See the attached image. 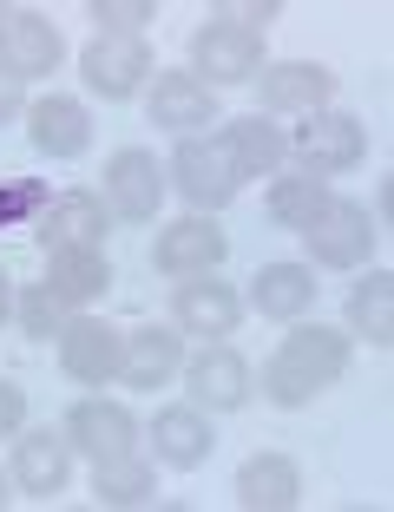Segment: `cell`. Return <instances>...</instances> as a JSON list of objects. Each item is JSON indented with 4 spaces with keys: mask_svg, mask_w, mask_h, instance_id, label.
I'll return each instance as SVG.
<instances>
[{
    "mask_svg": "<svg viewBox=\"0 0 394 512\" xmlns=\"http://www.w3.org/2000/svg\"><path fill=\"white\" fill-rule=\"evenodd\" d=\"M112 224V204L99 191H60L40 211V243L46 250H99Z\"/></svg>",
    "mask_w": 394,
    "mask_h": 512,
    "instance_id": "13",
    "label": "cell"
},
{
    "mask_svg": "<svg viewBox=\"0 0 394 512\" xmlns=\"http://www.w3.org/2000/svg\"><path fill=\"white\" fill-rule=\"evenodd\" d=\"M7 499H14V473H0V506H7Z\"/></svg>",
    "mask_w": 394,
    "mask_h": 512,
    "instance_id": "35",
    "label": "cell"
},
{
    "mask_svg": "<svg viewBox=\"0 0 394 512\" xmlns=\"http://www.w3.org/2000/svg\"><path fill=\"white\" fill-rule=\"evenodd\" d=\"M79 73L99 99H132L145 79H152V46L145 40H119V33H99V40L79 53Z\"/></svg>",
    "mask_w": 394,
    "mask_h": 512,
    "instance_id": "11",
    "label": "cell"
},
{
    "mask_svg": "<svg viewBox=\"0 0 394 512\" xmlns=\"http://www.w3.org/2000/svg\"><path fill=\"white\" fill-rule=\"evenodd\" d=\"M145 112H152L158 132L197 138L217 119V99H211V86H197L191 73H158V79H145Z\"/></svg>",
    "mask_w": 394,
    "mask_h": 512,
    "instance_id": "15",
    "label": "cell"
},
{
    "mask_svg": "<svg viewBox=\"0 0 394 512\" xmlns=\"http://www.w3.org/2000/svg\"><path fill=\"white\" fill-rule=\"evenodd\" d=\"M158 493V467L119 453V460H92V499L99 506H145Z\"/></svg>",
    "mask_w": 394,
    "mask_h": 512,
    "instance_id": "26",
    "label": "cell"
},
{
    "mask_svg": "<svg viewBox=\"0 0 394 512\" xmlns=\"http://www.w3.org/2000/svg\"><path fill=\"white\" fill-rule=\"evenodd\" d=\"M46 204H53V191H46L40 178H20V184H0V224H27V217H40Z\"/></svg>",
    "mask_w": 394,
    "mask_h": 512,
    "instance_id": "30",
    "label": "cell"
},
{
    "mask_svg": "<svg viewBox=\"0 0 394 512\" xmlns=\"http://www.w3.org/2000/svg\"><path fill=\"white\" fill-rule=\"evenodd\" d=\"M224 256H230V243H224V224H217V217H178V224L158 230L152 263L184 283V276H211Z\"/></svg>",
    "mask_w": 394,
    "mask_h": 512,
    "instance_id": "12",
    "label": "cell"
},
{
    "mask_svg": "<svg viewBox=\"0 0 394 512\" xmlns=\"http://www.w3.org/2000/svg\"><path fill=\"white\" fill-rule=\"evenodd\" d=\"M20 421H27V394H20V381H0V440L20 434Z\"/></svg>",
    "mask_w": 394,
    "mask_h": 512,
    "instance_id": "32",
    "label": "cell"
},
{
    "mask_svg": "<svg viewBox=\"0 0 394 512\" xmlns=\"http://www.w3.org/2000/svg\"><path fill=\"white\" fill-rule=\"evenodd\" d=\"M171 184H178L191 204H204V217L217 211V204H230V197L243 191V171H237V158H230V145L224 138H184L178 151H171Z\"/></svg>",
    "mask_w": 394,
    "mask_h": 512,
    "instance_id": "5",
    "label": "cell"
},
{
    "mask_svg": "<svg viewBox=\"0 0 394 512\" xmlns=\"http://www.w3.org/2000/svg\"><path fill=\"white\" fill-rule=\"evenodd\" d=\"M184 368V342L178 329H158V322H145V329L125 335V362H119V381L132 394H158L171 375Z\"/></svg>",
    "mask_w": 394,
    "mask_h": 512,
    "instance_id": "20",
    "label": "cell"
},
{
    "mask_svg": "<svg viewBox=\"0 0 394 512\" xmlns=\"http://www.w3.org/2000/svg\"><path fill=\"white\" fill-rule=\"evenodd\" d=\"M73 480V440L53 434V427H33L14 440V493L27 499H53Z\"/></svg>",
    "mask_w": 394,
    "mask_h": 512,
    "instance_id": "14",
    "label": "cell"
},
{
    "mask_svg": "<svg viewBox=\"0 0 394 512\" xmlns=\"http://www.w3.org/2000/svg\"><path fill=\"white\" fill-rule=\"evenodd\" d=\"M66 60V40L60 27L33 7H0V73H14L20 86L27 79H53Z\"/></svg>",
    "mask_w": 394,
    "mask_h": 512,
    "instance_id": "4",
    "label": "cell"
},
{
    "mask_svg": "<svg viewBox=\"0 0 394 512\" xmlns=\"http://www.w3.org/2000/svg\"><path fill=\"white\" fill-rule=\"evenodd\" d=\"M184 388H191V407H211V414H237L250 401V362L224 342H204L197 355H184Z\"/></svg>",
    "mask_w": 394,
    "mask_h": 512,
    "instance_id": "6",
    "label": "cell"
},
{
    "mask_svg": "<svg viewBox=\"0 0 394 512\" xmlns=\"http://www.w3.org/2000/svg\"><path fill=\"white\" fill-rule=\"evenodd\" d=\"M66 440H73L86 460H119V453H132V440H138V421L125 414L119 401H73L66 407Z\"/></svg>",
    "mask_w": 394,
    "mask_h": 512,
    "instance_id": "17",
    "label": "cell"
},
{
    "mask_svg": "<svg viewBox=\"0 0 394 512\" xmlns=\"http://www.w3.org/2000/svg\"><path fill=\"white\" fill-rule=\"evenodd\" d=\"M342 368H349V335L322 329V322H296V329L283 335V348L263 362V394H270L276 407H303V401H316L322 388H335Z\"/></svg>",
    "mask_w": 394,
    "mask_h": 512,
    "instance_id": "1",
    "label": "cell"
},
{
    "mask_svg": "<svg viewBox=\"0 0 394 512\" xmlns=\"http://www.w3.org/2000/svg\"><path fill=\"white\" fill-rule=\"evenodd\" d=\"M250 302L270 322H296V316L316 309V276H309V263H263L250 276Z\"/></svg>",
    "mask_w": 394,
    "mask_h": 512,
    "instance_id": "22",
    "label": "cell"
},
{
    "mask_svg": "<svg viewBox=\"0 0 394 512\" xmlns=\"http://www.w3.org/2000/svg\"><path fill=\"white\" fill-rule=\"evenodd\" d=\"M106 204H112V217H125V224L158 217V204H165V171H158L152 151H138V145L112 151L106 158Z\"/></svg>",
    "mask_w": 394,
    "mask_h": 512,
    "instance_id": "9",
    "label": "cell"
},
{
    "mask_svg": "<svg viewBox=\"0 0 394 512\" xmlns=\"http://www.w3.org/2000/svg\"><path fill=\"white\" fill-rule=\"evenodd\" d=\"M224 145H230V158H237L243 178H276V171H283V158H289L283 125L263 119V112H243V119H230V125H224Z\"/></svg>",
    "mask_w": 394,
    "mask_h": 512,
    "instance_id": "23",
    "label": "cell"
},
{
    "mask_svg": "<svg viewBox=\"0 0 394 512\" xmlns=\"http://www.w3.org/2000/svg\"><path fill=\"white\" fill-rule=\"evenodd\" d=\"M20 112H27V92H20L14 73H0V125H14Z\"/></svg>",
    "mask_w": 394,
    "mask_h": 512,
    "instance_id": "33",
    "label": "cell"
},
{
    "mask_svg": "<svg viewBox=\"0 0 394 512\" xmlns=\"http://www.w3.org/2000/svg\"><path fill=\"white\" fill-rule=\"evenodd\" d=\"M349 329L362 335L368 348L394 342V276L388 270H368L362 283L349 289Z\"/></svg>",
    "mask_w": 394,
    "mask_h": 512,
    "instance_id": "25",
    "label": "cell"
},
{
    "mask_svg": "<svg viewBox=\"0 0 394 512\" xmlns=\"http://www.w3.org/2000/svg\"><path fill=\"white\" fill-rule=\"evenodd\" d=\"M362 151H368V125L355 119V112H335V106L309 112V119L296 125V138H289V158H296L309 178H322V184L342 178V171H355Z\"/></svg>",
    "mask_w": 394,
    "mask_h": 512,
    "instance_id": "2",
    "label": "cell"
},
{
    "mask_svg": "<svg viewBox=\"0 0 394 512\" xmlns=\"http://www.w3.org/2000/svg\"><path fill=\"white\" fill-rule=\"evenodd\" d=\"M217 447V427L204 407H158L152 414V453H158V467H204Z\"/></svg>",
    "mask_w": 394,
    "mask_h": 512,
    "instance_id": "19",
    "label": "cell"
},
{
    "mask_svg": "<svg viewBox=\"0 0 394 512\" xmlns=\"http://www.w3.org/2000/svg\"><path fill=\"white\" fill-rule=\"evenodd\" d=\"M27 138L46 158H79V151H92V112L66 92H46L27 106Z\"/></svg>",
    "mask_w": 394,
    "mask_h": 512,
    "instance_id": "18",
    "label": "cell"
},
{
    "mask_svg": "<svg viewBox=\"0 0 394 512\" xmlns=\"http://www.w3.org/2000/svg\"><path fill=\"white\" fill-rule=\"evenodd\" d=\"M99 33H119V40H145L152 27V0H92L86 7Z\"/></svg>",
    "mask_w": 394,
    "mask_h": 512,
    "instance_id": "29",
    "label": "cell"
},
{
    "mask_svg": "<svg viewBox=\"0 0 394 512\" xmlns=\"http://www.w3.org/2000/svg\"><path fill=\"white\" fill-rule=\"evenodd\" d=\"M14 296H20V289H14V276L0 270V322H14Z\"/></svg>",
    "mask_w": 394,
    "mask_h": 512,
    "instance_id": "34",
    "label": "cell"
},
{
    "mask_svg": "<svg viewBox=\"0 0 394 512\" xmlns=\"http://www.w3.org/2000/svg\"><path fill=\"white\" fill-rule=\"evenodd\" d=\"M322 211H329V184L309 178V171H296V178H276V184H270V224L309 230Z\"/></svg>",
    "mask_w": 394,
    "mask_h": 512,
    "instance_id": "27",
    "label": "cell"
},
{
    "mask_svg": "<svg viewBox=\"0 0 394 512\" xmlns=\"http://www.w3.org/2000/svg\"><path fill=\"white\" fill-rule=\"evenodd\" d=\"M217 20H230V27H243V33H263V27L283 20V0H230Z\"/></svg>",
    "mask_w": 394,
    "mask_h": 512,
    "instance_id": "31",
    "label": "cell"
},
{
    "mask_svg": "<svg viewBox=\"0 0 394 512\" xmlns=\"http://www.w3.org/2000/svg\"><path fill=\"white\" fill-rule=\"evenodd\" d=\"M303 243L329 270H355V263L375 256V217H368L362 204H349V197H329V211L303 230Z\"/></svg>",
    "mask_w": 394,
    "mask_h": 512,
    "instance_id": "7",
    "label": "cell"
},
{
    "mask_svg": "<svg viewBox=\"0 0 394 512\" xmlns=\"http://www.w3.org/2000/svg\"><path fill=\"white\" fill-rule=\"evenodd\" d=\"M66 309H73V302H66V296H53V283H27V289L14 296V322L33 335V342L60 335V329H66Z\"/></svg>",
    "mask_w": 394,
    "mask_h": 512,
    "instance_id": "28",
    "label": "cell"
},
{
    "mask_svg": "<svg viewBox=\"0 0 394 512\" xmlns=\"http://www.w3.org/2000/svg\"><path fill=\"white\" fill-rule=\"evenodd\" d=\"M263 73V33H243L230 20H204L191 33V79L197 86H243Z\"/></svg>",
    "mask_w": 394,
    "mask_h": 512,
    "instance_id": "3",
    "label": "cell"
},
{
    "mask_svg": "<svg viewBox=\"0 0 394 512\" xmlns=\"http://www.w3.org/2000/svg\"><path fill=\"white\" fill-rule=\"evenodd\" d=\"M171 309H178V329L197 335V342H224V335H237V322H243V296L224 283V276H184L178 296H171Z\"/></svg>",
    "mask_w": 394,
    "mask_h": 512,
    "instance_id": "10",
    "label": "cell"
},
{
    "mask_svg": "<svg viewBox=\"0 0 394 512\" xmlns=\"http://www.w3.org/2000/svg\"><path fill=\"white\" fill-rule=\"evenodd\" d=\"M303 499V473H296V460L289 453H250L237 467V506L250 512H289Z\"/></svg>",
    "mask_w": 394,
    "mask_h": 512,
    "instance_id": "21",
    "label": "cell"
},
{
    "mask_svg": "<svg viewBox=\"0 0 394 512\" xmlns=\"http://www.w3.org/2000/svg\"><path fill=\"white\" fill-rule=\"evenodd\" d=\"M53 256V270H46V283H53V296H66L79 309V302H99L112 289V263L106 250H46Z\"/></svg>",
    "mask_w": 394,
    "mask_h": 512,
    "instance_id": "24",
    "label": "cell"
},
{
    "mask_svg": "<svg viewBox=\"0 0 394 512\" xmlns=\"http://www.w3.org/2000/svg\"><path fill=\"white\" fill-rule=\"evenodd\" d=\"M119 362H125V335L112 322L66 316V329H60V368L66 375L86 381V388H106V381H119Z\"/></svg>",
    "mask_w": 394,
    "mask_h": 512,
    "instance_id": "8",
    "label": "cell"
},
{
    "mask_svg": "<svg viewBox=\"0 0 394 512\" xmlns=\"http://www.w3.org/2000/svg\"><path fill=\"white\" fill-rule=\"evenodd\" d=\"M257 99H263V119H276V112H322L335 99V73H329V66H316V60L263 66Z\"/></svg>",
    "mask_w": 394,
    "mask_h": 512,
    "instance_id": "16",
    "label": "cell"
}]
</instances>
